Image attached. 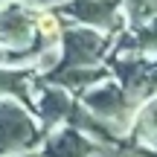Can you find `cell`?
<instances>
[{"mask_svg":"<svg viewBox=\"0 0 157 157\" xmlns=\"http://www.w3.org/2000/svg\"><path fill=\"white\" fill-rule=\"evenodd\" d=\"M29 137H32V125L26 122V117L17 108H9V105L0 108V151L12 148V146H21Z\"/></svg>","mask_w":157,"mask_h":157,"instance_id":"obj_1","label":"cell"},{"mask_svg":"<svg viewBox=\"0 0 157 157\" xmlns=\"http://www.w3.org/2000/svg\"><path fill=\"white\" fill-rule=\"evenodd\" d=\"M113 9H117L113 0H78V3L70 6V12H73L76 17H82V21H87V23L113 21Z\"/></svg>","mask_w":157,"mask_h":157,"instance_id":"obj_2","label":"cell"},{"mask_svg":"<svg viewBox=\"0 0 157 157\" xmlns=\"http://www.w3.org/2000/svg\"><path fill=\"white\" fill-rule=\"evenodd\" d=\"M96 50H99V38L90 32H70L67 35V64H82L87 61V58L96 56Z\"/></svg>","mask_w":157,"mask_h":157,"instance_id":"obj_3","label":"cell"},{"mask_svg":"<svg viewBox=\"0 0 157 157\" xmlns=\"http://www.w3.org/2000/svg\"><path fill=\"white\" fill-rule=\"evenodd\" d=\"M0 29H3V38H9V41H26V35H29V21H26V15L23 12H17V9H9L3 17H0Z\"/></svg>","mask_w":157,"mask_h":157,"instance_id":"obj_4","label":"cell"},{"mask_svg":"<svg viewBox=\"0 0 157 157\" xmlns=\"http://www.w3.org/2000/svg\"><path fill=\"white\" fill-rule=\"evenodd\" d=\"M87 105L93 108V111H99V113H113V111H119L122 108V99H119V93L117 90H99V93H90L87 96Z\"/></svg>","mask_w":157,"mask_h":157,"instance_id":"obj_5","label":"cell"},{"mask_svg":"<svg viewBox=\"0 0 157 157\" xmlns=\"http://www.w3.org/2000/svg\"><path fill=\"white\" fill-rule=\"evenodd\" d=\"M41 111H44V117H50V119H56V117H61L64 111H67V102H64V93H50L44 102H41Z\"/></svg>","mask_w":157,"mask_h":157,"instance_id":"obj_6","label":"cell"},{"mask_svg":"<svg viewBox=\"0 0 157 157\" xmlns=\"http://www.w3.org/2000/svg\"><path fill=\"white\" fill-rule=\"evenodd\" d=\"M140 122H143V128H146V131H157V102H151V105L143 111Z\"/></svg>","mask_w":157,"mask_h":157,"instance_id":"obj_7","label":"cell"},{"mask_svg":"<svg viewBox=\"0 0 157 157\" xmlns=\"http://www.w3.org/2000/svg\"><path fill=\"white\" fill-rule=\"evenodd\" d=\"M17 84V76H12V73H0V90H9V87H15Z\"/></svg>","mask_w":157,"mask_h":157,"instance_id":"obj_8","label":"cell"},{"mask_svg":"<svg viewBox=\"0 0 157 157\" xmlns=\"http://www.w3.org/2000/svg\"><path fill=\"white\" fill-rule=\"evenodd\" d=\"M38 26H41V32H44V35H52V32H56V21H52V17H41Z\"/></svg>","mask_w":157,"mask_h":157,"instance_id":"obj_9","label":"cell"}]
</instances>
